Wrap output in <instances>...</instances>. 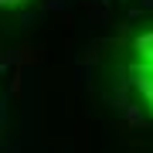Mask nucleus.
<instances>
[{"instance_id":"obj_1","label":"nucleus","mask_w":153,"mask_h":153,"mask_svg":"<svg viewBox=\"0 0 153 153\" xmlns=\"http://www.w3.org/2000/svg\"><path fill=\"white\" fill-rule=\"evenodd\" d=\"M126 78L143 102V109L153 116V27L133 34L126 48Z\"/></svg>"},{"instance_id":"obj_2","label":"nucleus","mask_w":153,"mask_h":153,"mask_svg":"<svg viewBox=\"0 0 153 153\" xmlns=\"http://www.w3.org/2000/svg\"><path fill=\"white\" fill-rule=\"evenodd\" d=\"M24 4H31V0H0L4 10H14V7H24Z\"/></svg>"}]
</instances>
